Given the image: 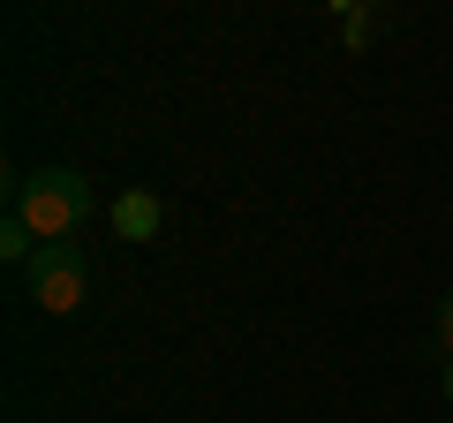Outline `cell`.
I'll use <instances>...</instances> for the list:
<instances>
[{
	"mask_svg": "<svg viewBox=\"0 0 453 423\" xmlns=\"http://www.w3.org/2000/svg\"><path fill=\"white\" fill-rule=\"evenodd\" d=\"M8 196H16V219L38 235V242H68V235L83 227L98 212L91 181L76 174V166H38V174H8Z\"/></svg>",
	"mask_w": 453,
	"mask_h": 423,
	"instance_id": "obj_1",
	"label": "cell"
},
{
	"mask_svg": "<svg viewBox=\"0 0 453 423\" xmlns=\"http://www.w3.org/2000/svg\"><path fill=\"white\" fill-rule=\"evenodd\" d=\"M23 288H31V303L46 310V318H76L83 295H91V258H83V242H38V258L23 265Z\"/></svg>",
	"mask_w": 453,
	"mask_h": 423,
	"instance_id": "obj_2",
	"label": "cell"
},
{
	"mask_svg": "<svg viewBox=\"0 0 453 423\" xmlns=\"http://www.w3.org/2000/svg\"><path fill=\"white\" fill-rule=\"evenodd\" d=\"M106 227L121 235V242H151V235L166 227V204H159L151 189H121V196L106 204Z\"/></svg>",
	"mask_w": 453,
	"mask_h": 423,
	"instance_id": "obj_3",
	"label": "cell"
},
{
	"mask_svg": "<svg viewBox=\"0 0 453 423\" xmlns=\"http://www.w3.org/2000/svg\"><path fill=\"white\" fill-rule=\"evenodd\" d=\"M0 258H8V265H31V258H38V235L23 227L16 212H8V219H0Z\"/></svg>",
	"mask_w": 453,
	"mask_h": 423,
	"instance_id": "obj_4",
	"label": "cell"
},
{
	"mask_svg": "<svg viewBox=\"0 0 453 423\" xmlns=\"http://www.w3.org/2000/svg\"><path fill=\"white\" fill-rule=\"evenodd\" d=\"M378 8H340V38H348V46H363V38H378Z\"/></svg>",
	"mask_w": 453,
	"mask_h": 423,
	"instance_id": "obj_5",
	"label": "cell"
},
{
	"mask_svg": "<svg viewBox=\"0 0 453 423\" xmlns=\"http://www.w3.org/2000/svg\"><path fill=\"white\" fill-rule=\"evenodd\" d=\"M438 348H446V356H453V288L438 295Z\"/></svg>",
	"mask_w": 453,
	"mask_h": 423,
	"instance_id": "obj_6",
	"label": "cell"
},
{
	"mask_svg": "<svg viewBox=\"0 0 453 423\" xmlns=\"http://www.w3.org/2000/svg\"><path fill=\"white\" fill-rule=\"evenodd\" d=\"M438 386H446V401H453V356H446V378H438Z\"/></svg>",
	"mask_w": 453,
	"mask_h": 423,
	"instance_id": "obj_7",
	"label": "cell"
}]
</instances>
